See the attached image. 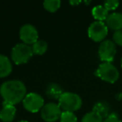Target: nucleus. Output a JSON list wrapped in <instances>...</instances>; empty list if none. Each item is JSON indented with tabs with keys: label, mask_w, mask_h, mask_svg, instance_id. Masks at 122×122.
I'll use <instances>...</instances> for the list:
<instances>
[{
	"label": "nucleus",
	"mask_w": 122,
	"mask_h": 122,
	"mask_svg": "<svg viewBox=\"0 0 122 122\" xmlns=\"http://www.w3.org/2000/svg\"><path fill=\"white\" fill-rule=\"evenodd\" d=\"M0 95L4 99L3 103L15 105L23 101L27 95V88L21 80H8L0 86Z\"/></svg>",
	"instance_id": "nucleus-1"
},
{
	"label": "nucleus",
	"mask_w": 122,
	"mask_h": 122,
	"mask_svg": "<svg viewBox=\"0 0 122 122\" xmlns=\"http://www.w3.org/2000/svg\"><path fill=\"white\" fill-rule=\"evenodd\" d=\"M58 101L61 110L68 112H75L80 110L83 104L81 97L73 92H64Z\"/></svg>",
	"instance_id": "nucleus-2"
},
{
	"label": "nucleus",
	"mask_w": 122,
	"mask_h": 122,
	"mask_svg": "<svg viewBox=\"0 0 122 122\" xmlns=\"http://www.w3.org/2000/svg\"><path fill=\"white\" fill-rule=\"evenodd\" d=\"M33 54L34 53L30 45L24 43H19L13 48L11 51V59L16 65H23L29 62Z\"/></svg>",
	"instance_id": "nucleus-3"
},
{
	"label": "nucleus",
	"mask_w": 122,
	"mask_h": 122,
	"mask_svg": "<svg viewBox=\"0 0 122 122\" xmlns=\"http://www.w3.org/2000/svg\"><path fill=\"white\" fill-rule=\"evenodd\" d=\"M95 75L102 80L113 84L118 80L120 74L117 68L111 63H102L95 71Z\"/></svg>",
	"instance_id": "nucleus-4"
},
{
	"label": "nucleus",
	"mask_w": 122,
	"mask_h": 122,
	"mask_svg": "<svg viewBox=\"0 0 122 122\" xmlns=\"http://www.w3.org/2000/svg\"><path fill=\"white\" fill-rule=\"evenodd\" d=\"M24 109L31 113H37L42 110L44 105V100L39 94L31 92L26 95L23 100Z\"/></svg>",
	"instance_id": "nucleus-5"
},
{
	"label": "nucleus",
	"mask_w": 122,
	"mask_h": 122,
	"mask_svg": "<svg viewBox=\"0 0 122 122\" xmlns=\"http://www.w3.org/2000/svg\"><path fill=\"white\" fill-rule=\"evenodd\" d=\"M99 57L103 63H111L116 54L115 44L112 40L106 39L101 42L98 50Z\"/></svg>",
	"instance_id": "nucleus-6"
},
{
	"label": "nucleus",
	"mask_w": 122,
	"mask_h": 122,
	"mask_svg": "<svg viewBox=\"0 0 122 122\" xmlns=\"http://www.w3.org/2000/svg\"><path fill=\"white\" fill-rule=\"evenodd\" d=\"M108 34L106 24L101 21H95L88 29V35L95 42H102Z\"/></svg>",
	"instance_id": "nucleus-7"
},
{
	"label": "nucleus",
	"mask_w": 122,
	"mask_h": 122,
	"mask_svg": "<svg viewBox=\"0 0 122 122\" xmlns=\"http://www.w3.org/2000/svg\"><path fill=\"white\" fill-rule=\"evenodd\" d=\"M62 110L59 105L54 102H49L44 105L40 110V115L46 122H55L60 119Z\"/></svg>",
	"instance_id": "nucleus-8"
},
{
	"label": "nucleus",
	"mask_w": 122,
	"mask_h": 122,
	"mask_svg": "<svg viewBox=\"0 0 122 122\" xmlns=\"http://www.w3.org/2000/svg\"><path fill=\"white\" fill-rule=\"evenodd\" d=\"M19 38L24 44L28 45L34 44L39 40V32L34 25L26 24L23 25L19 30Z\"/></svg>",
	"instance_id": "nucleus-9"
},
{
	"label": "nucleus",
	"mask_w": 122,
	"mask_h": 122,
	"mask_svg": "<svg viewBox=\"0 0 122 122\" xmlns=\"http://www.w3.org/2000/svg\"><path fill=\"white\" fill-rule=\"evenodd\" d=\"M16 107L9 104L3 103V107L0 110V120L3 122H12L16 115Z\"/></svg>",
	"instance_id": "nucleus-10"
},
{
	"label": "nucleus",
	"mask_w": 122,
	"mask_h": 122,
	"mask_svg": "<svg viewBox=\"0 0 122 122\" xmlns=\"http://www.w3.org/2000/svg\"><path fill=\"white\" fill-rule=\"evenodd\" d=\"M106 25L110 29L115 31L122 29V14L121 13H112L108 15L106 19Z\"/></svg>",
	"instance_id": "nucleus-11"
},
{
	"label": "nucleus",
	"mask_w": 122,
	"mask_h": 122,
	"mask_svg": "<svg viewBox=\"0 0 122 122\" xmlns=\"http://www.w3.org/2000/svg\"><path fill=\"white\" fill-rule=\"evenodd\" d=\"M13 70L11 60L4 54H0V78L9 76Z\"/></svg>",
	"instance_id": "nucleus-12"
},
{
	"label": "nucleus",
	"mask_w": 122,
	"mask_h": 122,
	"mask_svg": "<svg viewBox=\"0 0 122 122\" xmlns=\"http://www.w3.org/2000/svg\"><path fill=\"white\" fill-rule=\"evenodd\" d=\"M46 95L49 97V99H54V100H58L60 98L62 94L64 93L62 88L59 86L58 84L55 83H51L47 86L45 90Z\"/></svg>",
	"instance_id": "nucleus-13"
},
{
	"label": "nucleus",
	"mask_w": 122,
	"mask_h": 122,
	"mask_svg": "<svg viewBox=\"0 0 122 122\" xmlns=\"http://www.w3.org/2000/svg\"><path fill=\"white\" fill-rule=\"evenodd\" d=\"M92 111L95 112L100 115L102 118L106 119L110 115V105L105 101H99L95 103L92 109Z\"/></svg>",
	"instance_id": "nucleus-14"
},
{
	"label": "nucleus",
	"mask_w": 122,
	"mask_h": 122,
	"mask_svg": "<svg viewBox=\"0 0 122 122\" xmlns=\"http://www.w3.org/2000/svg\"><path fill=\"white\" fill-rule=\"evenodd\" d=\"M92 15L96 21L103 22L104 20H106L109 15V11L104 7V5H97L92 9Z\"/></svg>",
	"instance_id": "nucleus-15"
},
{
	"label": "nucleus",
	"mask_w": 122,
	"mask_h": 122,
	"mask_svg": "<svg viewBox=\"0 0 122 122\" xmlns=\"http://www.w3.org/2000/svg\"><path fill=\"white\" fill-rule=\"evenodd\" d=\"M32 47L33 53L34 54L36 55H43L44 54H45V52L48 49V44L44 40L42 39H39L38 41H36Z\"/></svg>",
	"instance_id": "nucleus-16"
},
{
	"label": "nucleus",
	"mask_w": 122,
	"mask_h": 122,
	"mask_svg": "<svg viewBox=\"0 0 122 122\" xmlns=\"http://www.w3.org/2000/svg\"><path fill=\"white\" fill-rule=\"evenodd\" d=\"M43 5L47 11L50 13H55L60 8L61 2L59 0H46L44 2Z\"/></svg>",
	"instance_id": "nucleus-17"
},
{
	"label": "nucleus",
	"mask_w": 122,
	"mask_h": 122,
	"mask_svg": "<svg viewBox=\"0 0 122 122\" xmlns=\"http://www.w3.org/2000/svg\"><path fill=\"white\" fill-rule=\"evenodd\" d=\"M104 119L94 111L88 112L83 116L81 122H103Z\"/></svg>",
	"instance_id": "nucleus-18"
},
{
	"label": "nucleus",
	"mask_w": 122,
	"mask_h": 122,
	"mask_svg": "<svg viewBox=\"0 0 122 122\" xmlns=\"http://www.w3.org/2000/svg\"><path fill=\"white\" fill-rule=\"evenodd\" d=\"M60 122H78L77 116L74 114V112L63 111L61 114Z\"/></svg>",
	"instance_id": "nucleus-19"
},
{
	"label": "nucleus",
	"mask_w": 122,
	"mask_h": 122,
	"mask_svg": "<svg viewBox=\"0 0 122 122\" xmlns=\"http://www.w3.org/2000/svg\"><path fill=\"white\" fill-rule=\"evenodd\" d=\"M119 4H120V3L117 0H107L104 3V7L108 11L115 10L118 8Z\"/></svg>",
	"instance_id": "nucleus-20"
},
{
	"label": "nucleus",
	"mask_w": 122,
	"mask_h": 122,
	"mask_svg": "<svg viewBox=\"0 0 122 122\" xmlns=\"http://www.w3.org/2000/svg\"><path fill=\"white\" fill-rule=\"evenodd\" d=\"M113 42L118 45L122 46V29L115 31L113 34Z\"/></svg>",
	"instance_id": "nucleus-21"
},
{
	"label": "nucleus",
	"mask_w": 122,
	"mask_h": 122,
	"mask_svg": "<svg viewBox=\"0 0 122 122\" xmlns=\"http://www.w3.org/2000/svg\"><path fill=\"white\" fill-rule=\"evenodd\" d=\"M103 122H121V120L115 113H111Z\"/></svg>",
	"instance_id": "nucleus-22"
},
{
	"label": "nucleus",
	"mask_w": 122,
	"mask_h": 122,
	"mask_svg": "<svg viewBox=\"0 0 122 122\" xmlns=\"http://www.w3.org/2000/svg\"><path fill=\"white\" fill-rule=\"evenodd\" d=\"M70 4L71 5H77L80 4V1H70Z\"/></svg>",
	"instance_id": "nucleus-23"
},
{
	"label": "nucleus",
	"mask_w": 122,
	"mask_h": 122,
	"mask_svg": "<svg viewBox=\"0 0 122 122\" xmlns=\"http://www.w3.org/2000/svg\"><path fill=\"white\" fill-rule=\"evenodd\" d=\"M18 122H29V121H27V120H19V121H18Z\"/></svg>",
	"instance_id": "nucleus-24"
},
{
	"label": "nucleus",
	"mask_w": 122,
	"mask_h": 122,
	"mask_svg": "<svg viewBox=\"0 0 122 122\" xmlns=\"http://www.w3.org/2000/svg\"><path fill=\"white\" fill-rule=\"evenodd\" d=\"M120 64H121V67H122V58H121V61H120Z\"/></svg>",
	"instance_id": "nucleus-25"
}]
</instances>
